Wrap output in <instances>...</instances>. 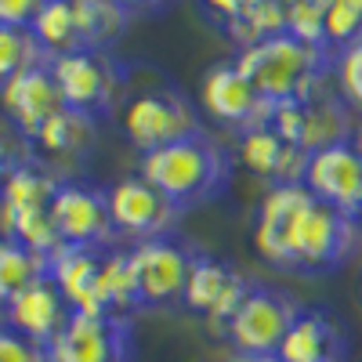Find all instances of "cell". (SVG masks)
<instances>
[{"label":"cell","mask_w":362,"mask_h":362,"mask_svg":"<svg viewBox=\"0 0 362 362\" xmlns=\"http://www.w3.org/2000/svg\"><path fill=\"white\" fill-rule=\"evenodd\" d=\"M254 247L272 268L322 276L355 254L358 218L319 203L305 185H272L257 206Z\"/></svg>","instance_id":"6da1fadb"},{"label":"cell","mask_w":362,"mask_h":362,"mask_svg":"<svg viewBox=\"0 0 362 362\" xmlns=\"http://www.w3.org/2000/svg\"><path fill=\"white\" fill-rule=\"evenodd\" d=\"M232 62L254 83L257 95L272 105L305 102V98L319 95L322 87H329V80H334V51L293 40L290 33H279V37H268L254 47H243Z\"/></svg>","instance_id":"7a4b0ae2"},{"label":"cell","mask_w":362,"mask_h":362,"mask_svg":"<svg viewBox=\"0 0 362 362\" xmlns=\"http://www.w3.org/2000/svg\"><path fill=\"white\" fill-rule=\"evenodd\" d=\"M138 174L148 185H156L177 210H189L214 199L228 185L232 160L221 141H214L206 131H196L189 138H177L163 148L145 153Z\"/></svg>","instance_id":"3957f363"},{"label":"cell","mask_w":362,"mask_h":362,"mask_svg":"<svg viewBox=\"0 0 362 362\" xmlns=\"http://www.w3.org/2000/svg\"><path fill=\"white\" fill-rule=\"evenodd\" d=\"M47 66L58 83L62 105H69L90 119L112 112L127 98V66L112 51L76 47L66 54H54Z\"/></svg>","instance_id":"277c9868"},{"label":"cell","mask_w":362,"mask_h":362,"mask_svg":"<svg viewBox=\"0 0 362 362\" xmlns=\"http://www.w3.org/2000/svg\"><path fill=\"white\" fill-rule=\"evenodd\" d=\"M119 124H124L127 141L141 156L177 141V138H189V134L203 131L192 98L170 83H156L148 90H138V95H127Z\"/></svg>","instance_id":"5b68a950"},{"label":"cell","mask_w":362,"mask_h":362,"mask_svg":"<svg viewBox=\"0 0 362 362\" xmlns=\"http://www.w3.org/2000/svg\"><path fill=\"white\" fill-rule=\"evenodd\" d=\"M297 315L300 305L290 293L250 283L247 297L239 300V308L225 326V337L235 348V355H276Z\"/></svg>","instance_id":"8992f818"},{"label":"cell","mask_w":362,"mask_h":362,"mask_svg":"<svg viewBox=\"0 0 362 362\" xmlns=\"http://www.w3.org/2000/svg\"><path fill=\"white\" fill-rule=\"evenodd\" d=\"M268 127L276 131L283 141L305 148V153H319V148L351 141V112L348 102L337 90L322 87L319 95L305 98V102H286V105H272V119Z\"/></svg>","instance_id":"52a82bcc"},{"label":"cell","mask_w":362,"mask_h":362,"mask_svg":"<svg viewBox=\"0 0 362 362\" xmlns=\"http://www.w3.org/2000/svg\"><path fill=\"white\" fill-rule=\"evenodd\" d=\"M51 225L62 247L109 250L116 228L109 214V192L87 181H62L51 199Z\"/></svg>","instance_id":"ba28073f"},{"label":"cell","mask_w":362,"mask_h":362,"mask_svg":"<svg viewBox=\"0 0 362 362\" xmlns=\"http://www.w3.org/2000/svg\"><path fill=\"white\" fill-rule=\"evenodd\" d=\"M134 334L131 319L73 312L69 322L47 344V362H131Z\"/></svg>","instance_id":"9c48e42d"},{"label":"cell","mask_w":362,"mask_h":362,"mask_svg":"<svg viewBox=\"0 0 362 362\" xmlns=\"http://www.w3.org/2000/svg\"><path fill=\"white\" fill-rule=\"evenodd\" d=\"M127 257H131L145 308H163V305L181 300L185 283H189L192 257H196L192 250H185L170 235H160V239H141V243H134L127 250Z\"/></svg>","instance_id":"30bf717a"},{"label":"cell","mask_w":362,"mask_h":362,"mask_svg":"<svg viewBox=\"0 0 362 362\" xmlns=\"http://www.w3.org/2000/svg\"><path fill=\"white\" fill-rule=\"evenodd\" d=\"M105 192H109V214H112L116 235H131L134 243H141V239L167 235L177 225L181 210L156 185H148L141 174L119 177Z\"/></svg>","instance_id":"8fae6325"},{"label":"cell","mask_w":362,"mask_h":362,"mask_svg":"<svg viewBox=\"0 0 362 362\" xmlns=\"http://www.w3.org/2000/svg\"><path fill=\"white\" fill-rule=\"evenodd\" d=\"M199 105L225 127H235L239 134L268 127L272 119V102H264L254 83L235 69V62H214L203 73L199 83Z\"/></svg>","instance_id":"7c38bea8"},{"label":"cell","mask_w":362,"mask_h":362,"mask_svg":"<svg viewBox=\"0 0 362 362\" xmlns=\"http://www.w3.org/2000/svg\"><path fill=\"white\" fill-rule=\"evenodd\" d=\"M247 290H250V279H243L232 264L196 254L192 268H189L185 293H181V305L196 315H203L218 329V337H225V326H228L232 312L239 308V300L247 297Z\"/></svg>","instance_id":"4fadbf2b"},{"label":"cell","mask_w":362,"mask_h":362,"mask_svg":"<svg viewBox=\"0 0 362 362\" xmlns=\"http://www.w3.org/2000/svg\"><path fill=\"white\" fill-rule=\"evenodd\" d=\"M305 189L319 203L341 210L348 218H358V210H362V156L355 153V145L341 141V145L312 153L308 167H305Z\"/></svg>","instance_id":"5bb4252c"},{"label":"cell","mask_w":362,"mask_h":362,"mask_svg":"<svg viewBox=\"0 0 362 362\" xmlns=\"http://www.w3.org/2000/svg\"><path fill=\"white\" fill-rule=\"evenodd\" d=\"M0 105H4L11 127L18 131V138L33 141V134L47 124V119L62 109V95L58 83L51 76V66H33L11 80L0 83Z\"/></svg>","instance_id":"9a60e30c"},{"label":"cell","mask_w":362,"mask_h":362,"mask_svg":"<svg viewBox=\"0 0 362 362\" xmlns=\"http://www.w3.org/2000/svg\"><path fill=\"white\" fill-rule=\"evenodd\" d=\"M0 312H4V322L11 329H18L22 337L37 341L44 348L58 337V329H62L69 322V315H73V308L66 305V297L58 293V286L51 283V276L37 279L33 286H25Z\"/></svg>","instance_id":"2e32d148"},{"label":"cell","mask_w":362,"mask_h":362,"mask_svg":"<svg viewBox=\"0 0 362 362\" xmlns=\"http://www.w3.org/2000/svg\"><path fill=\"white\" fill-rule=\"evenodd\" d=\"M239 163L272 185H305L308 153L283 141L272 127H254L239 134Z\"/></svg>","instance_id":"e0dca14e"},{"label":"cell","mask_w":362,"mask_h":362,"mask_svg":"<svg viewBox=\"0 0 362 362\" xmlns=\"http://www.w3.org/2000/svg\"><path fill=\"white\" fill-rule=\"evenodd\" d=\"M102 257H105V250H83V247H58L47 257V276L73 312L105 315L102 300H98Z\"/></svg>","instance_id":"ac0fdd59"},{"label":"cell","mask_w":362,"mask_h":362,"mask_svg":"<svg viewBox=\"0 0 362 362\" xmlns=\"http://www.w3.org/2000/svg\"><path fill=\"white\" fill-rule=\"evenodd\" d=\"M279 362H344L348 358V337L341 322H334L326 312L300 308L290 334L279 344Z\"/></svg>","instance_id":"d6986e66"},{"label":"cell","mask_w":362,"mask_h":362,"mask_svg":"<svg viewBox=\"0 0 362 362\" xmlns=\"http://www.w3.org/2000/svg\"><path fill=\"white\" fill-rule=\"evenodd\" d=\"M73 18H76L80 47L109 51L127 29L131 11L119 0H73Z\"/></svg>","instance_id":"ffe728a7"},{"label":"cell","mask_w":362,"mask_h":362,"mask_svg":"<svg viewBox=\"0 0 362 362\" xmlns=\"http://www.w3.org/2000/svg\"><path fill=\"white\" fill-rule=\"evenodd\" d=\"M58 185H62V181L51 174V167L25 156L8 174L4 185H0V206L4 210H47Z\"/></svg>","instance_id":"44dd1931"},{"label":"cell","mask_w":362,"mask_h":362,"mask_svg":"<svg viewBox=\"0 0 362 362\" xmlns=\"http://www.w3.org/2000/svg\"><path fill=\"white\" fill-rule=\"evenodd\" d=\"M98 300H102L105 315H119V319H127L131 312L145 308L127 250H105L102 276H98Z\"/></svg>","instance_id":"7402d4cb"},{"label":"cell","mask_w":362,"mask_h":362,"mask_svg":"<svg viewBox=\"0 0 362 362\" xmlns=\"http://www.w3.org/2000/svg\"><path fill=\"white\" fill-rule=\"evenodd\" d=\"M95 141V119L62 105L47 124L33 134V145L40 148L44 156H80Z\"/></svg>","instance_id":"603a6c76"},{"label":"cell","mask_w":362,"mask_h":362,"mask_svg":"<svg viewBox=\"0 0 362 362\" xmlns=\"http://www.w3.org/2000/svg\"><path fill=\"white\" fill-rule=\"evenodd\" d=\"M44 276H47V257L44 254L29 250L18 239L0 235V308Z\"/></svg>","instance_id":"cb8c5ba5"},{"label":"cell","mask_w":362,"mask_h":362,"mask_svg":"<svg viewBox=\"0 0 362 362\" xmlns=\"http://www.w3.org/2000/svg\"><path fill=\"white\" fill-rule=\"evenodd\" d=\"M225 33L239 44V51L286 33V0H250L247 11L225 25Z\"/></svg>","instance_id":"d4e9b609"},{"label":"cell","mask_w":362,"mask_h":362,"mask_svg":"<svg viewBox=\"0 0 362 362\" xmlns=\"http://www.w3.org/2000/svg\"><path fill=\"white\" fill-rule=\"evenodd\" d=\"M29 33L37 37V44L44 47L47 58L54 54H66V51H76L80 47V37H76V18H73V0H47V4L37 11Z\"/></svg>","instance_id":"484cf974"},{"label":"cell","mask_w":362,"mask_h":362,"mask_svg":"<svg viewBox=\"0 0 362 362\" xmlns=\"http://www.w3.org/2000/svg\"><path fill=\"white\" fill-rule=\"evenodd\" d=\"M44 62H51V58L44 54V47L37 44V37L29 29L0 25V83L33 66H44Z\"/></svg>","instance_id":"4316f807"},{"label":"cell","mask_w":362,"mask_h":362,"mask_svg":"<svg viewBox=\"0 0 362 362\" xmlns=\"http://www.w3.org/2000/svg\"><path fill=\"white\" fill-rule=\"evenodd\" d=\"M362 40V0H329L326 4V47L341 51Z\"/></svg>","instance_id":"83f0119b"},{"label":"cell","mask_w":362,"mask_h":362,"mask_svg":"<svg viewBox=\"0 0 362 362\" xmlns=\"http://www.w3.org/2000/svg\"><path fill=\"white\" fill-rule=\"evenodd\" d=\"M334 83L348 109H362V40L334 51Z\"/></svg>","instance_id":"f1b7e54d"},{"label":"cell","mask_w":362,"mask_h":362,"mask_svg":"<svg viewBox=\"0 0 362 362\" xmlns=\"http://www.w3.org/2000/svg\"><path fill=\"white\" fill-rule=\"evenodd\" d=\"M286 33L293 40L326 47V8L312 4V0H290L286 4Z\"/></svg>","instance_id":"f546056e"},{"label":"cell","mask_w":362,"mask_h":362,"mask_svg":"<svg viewBox=\"0 0 362 362\" xmlns=\"http://www.w3.org/2000/svg\"><path fill=\"white\" fill-rule=\"evenodd\" d=\"M0 362H47V348L0 322Z\"/></svg>","instance_id":"4dcf8cb0"},{"label":"cell","mask_w":362,"mask_h":362,"mask_svg":"<svg viewBox=\"0 0 362 362\" xmlns=\"http://www.w3.org/2000/svg\"><path fill=\"white\" fill-rule=\"evenodd\" d=\"M47 4V0H0V25H18L29 29L37 18V11Z\"/></svg>","instance_id":"1f68e13d"},{"label":"cell","mask_w":362,"mask_h":362,"mask_svg":"<svg viewBox=\"0 0 362 362\" xmlns=\"http://www.w3.org/2000/svg\"><path fill=\"white\" fill-rule=\"evenodd\" d=\"M247 4H250V0H203V8H206L210 15H218L225 25H228L232 18L243 15V11H247Z\"/></svg>","instance_id":"d6a6232c"},{"label":"cell","mask_w":362,"mask_h":362,"mask_svg":"<svg viewBox=\"0 0 362 362\" xmlns=\"http://www.w3.org/2000/svg\"><path fill=\"white\" fill-rule=\"evenodd\" d=\"M22 160H25V156H18V148L8 141V134H4V131H0V185H4L8 174H11Z\"/></svg>","instance_id":"836d02e7"},{"label":"cell","mask_w":362,"mask_h":362,"mask_svg":"<svg viewBox=\"0 0 362 362\" xmlns=\"http://www.w3.org/2000/svg\"><path fill=\"white\" fill-rule=\"evenodd\" d=\"M127 11H156L160 4H167V0H119Z\"/></svg>","instance_id":"e575fe53"},{"label":"cell","mask_w":362,"mask_h":362,"mask_svg":"<svg viewBox=\"0 0 362 362\" xmlns=\"http://www.w3.org/2000/svg\"><path fill=\"white\" fill-rule=\"evenodd\" d=\"M228 362H279V355H232Z\"/></svg>","instance_id":"d590c367"},{"label":"cell","mask_w":362,"mask_h":362,"mask_svg":"<svg viewBox=\"0 0 362 362\" xmlns=\"http://www.w3.org/2000/svg\"><path fill=\"white\" fill-rule=\"evenodd\" d=\"M351 145H355V153L362 156V124H355V131H351Z\"/></svg>","instance_id":"8d00e7d4"},{"label":"cell","mask_w":362,"mask_h":362,"mask_svg":"<svg viewBox=\"0 0 362 362\" xmlns=\"http://www.w3.org/2000/svg\"><path fill=\"white\" fill-rule=\"evenodd\" d=\"M286 4H290V0H286ZM312 4H319V8H326V4H329V0H312Z\"/></svg>","instance_id":"74e56055"},{"label":"cell","mask_w":362,"mask_h":362,"mask_svg":"<svg viewBox=\"0 0 362 362\" xmlns=\"http://www.w3.org/2000/svg\"><path fill=\"white\" fill-rule=\"evenodd\" d=\"M358 218H362V210H358Z\"/></svg>","instance_id":"f35d334b"}]
</instances>
